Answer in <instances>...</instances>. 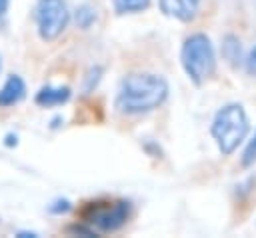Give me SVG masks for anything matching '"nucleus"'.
I'll list each match as a JSON object with an SVG mask.
<instances>
[{
    "label": "nucleus",
    "instance_id": "nucleus-5",
    "mask_svg": "<svg viewBox=\"0 0 256 238\" xmlns=\"http://www.w3.org/2000/svg\"><path fill=\"white\" fill-rule=\"evenodd\" d=\"M34 20L44 42L56 40L70 22V12L64 0H38L34 6Z\"/></svg>",
    "mask_w": 256,
    "mask_h": 238
},
{
    "label": "nucleus",
    "instance_id": "nucleus-2",
    "mask_svg": "<svg viewBox=\"0 0 256 238\" xmlns=\"http://www.w3.org/2000/svg\"><path fill=\"white\" fill-rule=\"evenodd\" d=\"M250 130V120L242 104L230 102L222 106L210 126V134L218 146V150L224 156H230L236 152V148L246 140V134Z\"/></svg>",
    "mask_w": 256,
    "mask_h": 238
},
{
    "label": "nucleus",
    "instance_id": "nucleus-15",
    "mask_svg": "<svg viewBox=\"0 0 256 238\" xmlns=\"http://www.w3.org/2000/svg\"><path fill=\"white\" fill-rule=\"evenodd\" d=\"M244 62H246V70H248L250 74H254V76H256V46L250 50V54L246 56V60H244Z\"/></svg>",
    "mask_w": 256,
    "mask_h": 238
},
{
    "label": "nucleus",
    "instance_id": "nucleus-14",
    "mask_svg": "<svg viewBox=\"0 0 256 238\" xmlns=\"http://www.w3.org/2000/svg\"><path fill=\"white\" fill-rule=\"evenodd\" d=\"M72 208V202L68 198H56L48 204V212L50 214H66Z\"/></svg>",
    "mask_w": 256,
    "mask_h": 238
},
{
    "label": "nucleus",
    "instance_id": "nucleus-8",
    "mask_svg": "<svg viewBox=\"0 0 256 238\" xmlns=\"http://www.w3.org/2000/svg\"><path fill=\"white\" fill-rule=\"evenodd\" d=\"M72 96V90L68 86H42L36 96H34V102L40 106V108H52V106H62L70 100Z\"/></svg>",
    "mask_w": 256,
    "mask_h": 238
},
{
    "label": "nucleus",
    "instance_id": "nucleus-1",
    "mask_svg": "<svg viewBox=\"0 0 256 238\" xmlns=\"http://www.w3.org/2000/svg\"><path fill=\"white\" fill-rule=\"evenodd\" d=\"M168 94L170 86L164 76L150 72L128 74L120 82L118 94L114 98V108L124 116L146 114L160 108L168 100Z\"/></svg>",
    "mask_w": 256,
    "mask_h": 238
},
{
    "label": "nucleus",
    "instance_id": "nucleus-9",
    "mask_svg": "<svg viewBox=\"0 0 256 238\" xmlns=\"http://www.w3.org/2000/svg\"><path fill=\"white\" fill-rule=\"evenodd\" d=\"M222 56H224V60L228 62V64H232V66H240L242 64V44H240V40H238V36H234V34H226L224 38H222Z\"/></svg>",
    "mask_w": 256,
    "mask_h": 238
},
{
    "label": "nucleus",
    "instance_id": "nucleus-11",
    "mask_svg": "<svg viewBox=\"0 0 256 238\" xmlns=\"http://www.w3.org/2000/svg\"><path fill=\"white\" fill-rule=\"evenodd\" d=\"M74 20H76V26L82 28V30H88L94 22H96V8L90 6V4H80L74 12Z\"/></svg>",
    "mask_w": 256,
    "mask_h": 238
},
{
    "label": "nucleus",
    "instance_id": "nucleus-20",
    "mask_svg": "<svg viewBox=\"0 0 256 238\" xmlns=\"http://www.w3.org/2000/svg\"><path fill=\"white\" fill-rule=\"evenodd\" d=\"M0 68H2V62H0Z\"/></svg>",
    "mask_w": 256,
    "mask_h": 238
},
{
    "label": "nucleus",
    "instance_id": "nucleus-10",
    "mask_svg": "<svg viewBox=\"0 0 256 238\" xmlns=\"http://www.w3.org/2000/svg\"><path fill=\"white\" fill-rule=\"evenodd\" d=\"M152 0H112L116 14H136L150 6Z\"/></svg>",
    "mask_w": 256,
    "mask_h": 238
},
{
    "label": "nucleus",
    "instance_id": "nucleus-16",
    "mask_svg": "<svg viewBox=\"0 0 256 238\" xmlns=\"http://www.w3.org/2000/svg\"><path fill=\"white\" fill-rule=\"evenodd\" d=\"M8 8H10V0H0V28H4V24H6Z\"/></svg>",
    "mask_w": 256,
    "mask_h": 238
},
{
    "label": "nucleus",
    "instance_id": "nucleus-18",
    "mask_svg": "<svg viewBox=\"0 0 256 238\" xmlns=\"http://www.w3.org/2000/svg\"><path fill=\"white\" fill-rule=\"evenodd\" d=\"M16 236H18V238H36L38 234H36V232H28V230H22V232H18Z\"/></svg>",
    "mask_w": 256,
    "mask_h": 238
},
{
    "label": "nucleus",
    "instance_id": "nucleus-7",
    "mask_svg": "<svg viewBox=\"0 0 256 238\" xmlns=\"http://www.w3.org/2000/svg\"><path fill=\"white\" fill-rule=\"evenodd\" d=\"M26 98V82L18 74H10L0 88V108H10Z\"/></svg>",
    "mask_w": 256,
    "mask_h": 238
},
{
    "label": "nucleus",
    "instance_id": "nucleus-4",
    "mask_svg": "<svg viewBox=\"0 0 256 238\" xmlns=\"http://www.w3.org/2000/svg\"><path fill=\"white\" fill-rule=\"evenodd\" d=\"M132 214V204L124 198H100L84 202L78 216L80 222L88 224L98 232H116L120 230Z\"/></svg>",
    "mask_w": 256,
    "mask_h": 238
},
{
    "label": "nucleus",
    "instance_id": "nucleus-6",
    "mask_svg": "<svg viewBox=\"0 0 256 238\" xmlns=\"http://www.w3.org/2000/svg\"><path fill=\"white\" fill-rule=\"evenodd\" d=\"M200 2L202 0H158V6L162 10V14H166L168 18H174L180 22H190L196 18V14L200 10Z\"/></svg>",
    "mask_w": 256,
    "mask_h": 238
},
{
    "label": "nucleus",
    "instance_id": "nucleus-3",
    "mask_svg": "<svg viewBox=\"0 0 256 238\" xmlns=\"http://www.w3.org/2000/svg\"><path fill=\"white\" fill-rule=\"evenodd\" d=\"M180 62L186 76L194 84H204L216 72V52L210 38L202 32L190 34L180 50Z\"/></svg>",
    "mask_w": 256,
    "mask_h": 238
},
{
    "label": "nucleus",
    "instance_id": "nucleus-12",
    "mask_svg": "<svg viewBox=\"0 0 256 238\" xmlns=\"http://www.w3.org/2000/svg\"><path fill=\"white\" fill-rule=\"evenodd\" d=\"M100 78H102V68H100V66H92V68L86 72V76H84V94L94 92V88L98 86Z\"/></svg>",
    "mask_w": 256,
    "mask_h": 238
},
{
    "label": "nucleus",
    "instance_id": "nucleus-13",
    "mask_svg": "<svg viewBox=\"0 0 256 238\" xmlns=\"http://www.w3.org/2000/svg\"><path fill=\"white\" fill-rule=\"evenodd\" d=\"M240 162H242L244 168H250V166L256 164V130H254V136L248 140V144H246V148L242 152Z\"/></svg>",
    "mask_w": 256,
    "mask_h": 238
},
{
    "label": "nucleus",
    "instance_id": "nucleus-17",
    "mask_svg": "<svg viewBox=\"0 0 256 238\" xmlns=\"http://www.w3.org/2000/svg\"><path fill=\"white\" fill-rule=\"evenodd\" d=\"M4 144H6V146H16V144H18V138H16V134H8Z\"/></svg>",
    "mask_w": 256,
    "mask_h": 238
},
{
    "label": "nucleus",
    "instance_id": "nucleus-19",
    "mask_svg": "<svg viewBox=\"0 0 256 238\" xmlns=\"http://www.w3.org/2000/svg\"><path fill=\"white\" fill-rule=\"evenodd\" d=\"M58 122H62V118H60V116H56V118L52 120V124H50V128H58V126H60Z\"/></svg>",
    "mask_w": 256,
    "mask_h": 238
}]
</instances>
